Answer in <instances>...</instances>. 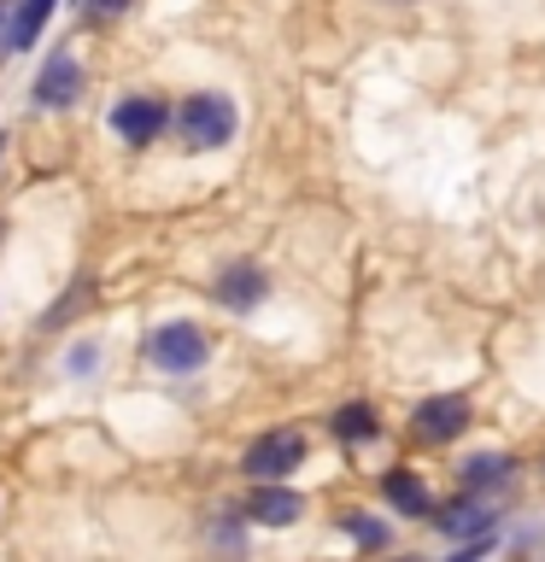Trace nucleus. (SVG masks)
Wrapping results in <instances>:
<instances>
[{
	"label": "nucleus",
	"instance_id": "nucleus-1",
	"mask_svg": "<svg viewBox=\"0 0 545 562\" xmlns=\"http://www.w3.org/2000/svg\"><path fill=\"white\" fill-rule=\"evenodd\" d=\"M229 135H235V100H229V94H193L182 105L188 153H211V147H223Z\"/></svg>",
	"mask_w": 545,
	"mask_h": 562
},
{
	"label": "nucleus",
	"instance_id": "nucleus-2",
	"mask_svg": "<svg viewBox=\"0 0 545 562\" xmlns=\"http://www.w3.org/2000/svg\"><path fill=\"white\" fill-rule=\"evenodd\" d=\"M147 358L158 369H170V375H193V369L211 358V346H205V334L193 328V323H165V328H153Z\"/></svg>",
	"mask_w": 545,
	"mask_h": 562
},
{
	"label": "nucleus",
	"instance_id": "nucleus-3",
	"mask_svg": "<svg viewBox=\"0 0 545 562\" xmlns=\"http://www.w3.org/2000/svg\"><path fill=\"white\" fill-rule=\"evenodd\" d=\"M299 463H305V439H299L293 428H276V434L253 439L246 457H241V469L253 474V481H281V474H293Z\"/></svg>",
	"mask_w": 545,
	"mask_h": 562
},
{
	"label": "nucleus",
	"instance_id": "nucleus-4",
	"mask_svg": "<svg viewBox=\"0 0 545 562\" xmlns=\"http://www.w3.org/2000/svg\"><path fill=\"white\" fill-rule=\"evenodd\" d=\"M165 123H170V112H165V100H153V94H130V100L112 105V130H118V140H130V147L158 140Z\"/></svg>",
	"mask_w": 545,
	"mask_h": 562
},
{
	"label": "nucleus",
	"instance_id": "nucleus-5",
	"mask_svg": "<svg viewBox=\"0 0 545 562\" xmlns=\"http://www.w3.org/2000/svg\"><path fill=\"white\" fill-rule=\"evenodd\" d=\"M469 428V398H429V404H416V434L422 439H434V446H446V439H457Z\"/></svg>",
	"mask_w": 545,
	"mask_h": 562
},
{
	"label": "nucleus",
	"instance_id": "nucleus-6",
	"mask_svg": "<svg viewBox=\"0 0 545 562\" xmlns=\"http://www.w3.org/2000/svg\"><path fill=\"white\" fill-rule=\"evenodd\" d=\"M77 88H82V65L70 59V53H53L47 70L35 77V105H47V112H59V105L77 100Z\"/></svg>",
	"mask_w": 545,
	"mask_h": 562
},
{
	"label": "nucleus",
	"instance_id": "nucleus-7",
	"mask_svg": "<svg viewBox=\"0 0 545 562\" xmlns=\"http://www.w3.org/2000/svg\"><path fill=\"white\" fill-rule=\"evenodd\" d=\"M246 516L264 521V527H293L299 516H305V498H299V492H281L276 481H264L253 498H246Z\"/></svg>",
	"mask_w": 545,
	"mask_h": 562
},
{
	"label": "nucleus",
	"instance_id": "nucleus-8",
	"mask_svg": "<svg viewBox=\"0 0 545 562\" xmlns=\"http://www.w3.org/2000/svg\"><path fill=\"white\" fill-rule=\"evenodd\" d=\"M211 299L229 305V311H253L258 299H264V276L253 270V263H229V270L211 281Z\"/></svg>",
	"mask_w": 545,
	"mask_h": 562
},
{
	"label": "nucleus",
	"instance_id": "nucleus-9",
	"mask_svg": "<svg viewBox=\"0 0 545 562\" xmlns=\"http://www.w3.org/2000/svg\"><path fill=\"white\" fill-rule=\"evenodd\" d=\"M492 521H499V516H492L487 504H475V498H457V504H446L434 516V527L446 539H481V533H492Z\"/></svg>",
	"mask_w": 545,
	"mask_h": 562
},
{
	"label": "nucleus",
	"instance_id": "nucleus-10",
	"mask_svg": "<svg viewBox=\"0 0 545 562\" xmlns=\"http://www.w3.org/2000/svg\"><path fill=\"white\" fill-rule=\"evenodd\" d=\"M381 492H387V504H393V509H404V516H434V498H429V486H422L416 474L393 469L381 481Z\"/></svg>",
	"mask_w": 545,
	"mask_h": 562
},
{
	"label": "nucleus",
	"instance_id": "nucleus-11",
	"mask_svg": "<svg viewBox=\"0 0 545 562\" xmlns=\"http://www.w3.org/2000/svg\"><path fill=\"white\" fill-rule=\"evenodd\" d=\"M47 12H53V0H12V30H7V53H24V47L35 42V35H42Z\"/></svg>",
	"mask_w": 545,
	"mask_h": 562
},
{
	"label": "nucleus",
	"instance_id": "nucleus-12",
	"mask_svg": "<svg viewBox=\"0 0 545 562\" xmlns=\"http://www.w3.org/2000/svg\"><path fill=\"white\" fill-rule=\"evenodd\" d=\"M334 434H341L346 446H369V439H381V422L369 404H346V411L334 416Z\"/></svg>",
	"mask_w": 545,
	"mask_h": 562
},
{
	"label": "nucleus",
	"instance_id": "nucleus-13",
	"mask_svg": "<svg viewBox=\"0 0 545 562\" xmlns=\"http://www.w3.org/2000/svg\"><path fill=\"white\" fill-rule=\"evenodd\" d=\"M510 457H469L464 463V486L469 492H492V486H510Z\"/></svg>",
	"mask_w": 545,
	"mask_h": 562
},
{
	"label": "nucleus",
	"instance_id": "nucleus-14",
	"mask_svg": "<svg viewBox=\"0 0 545 562\" xmlns=\"http://www.w3.org/2000/svg\"><path fill=\"white\" fill-rule=\"evenodd\" d=\"M341 527H346L358 544H369V551H381V544H387V527H381V521H364L358 509H352V516H341Z\"/></svg>",
	"mask_w": 545,
	"mask_h": 562
},
{
	"label": "nucleus",
	"instance_id": "nucleus-15",
	"mask_svg": "<svg viewBox=\"0 0 545 562\" xmlns=\"http://www.w3.org/2000/svg\"><path fill=\"white\" fill-rule=\"evenodd\" d=\"M77 12L88 18V24H112V18L130 12V0H77Z\"/></svg>",
	"mask_w": 545,
	"mask_h": 562
}]
</instances>
